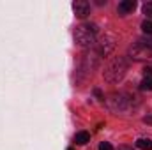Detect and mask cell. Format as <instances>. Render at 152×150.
<instances>
[{
	"label": "cell",
	"instance_id": "obj_1",
	"mask_svg": "<svg viewBox=\"0 0 152 150\" xmlns=\"http://www.w3.org/2000/svg\"><path fill=\"white\" fill-rule=\"evenodd\" d=\"M127 73V60L124 57H115L108 62V66L104 67V79L108 83H118L124 79V76Z\"/></svg>",
	"mask_w": 152,
	"mask_h": 150
},
{
	"label": "cell",
	"instance_id": "obj_2",
	"mask_svg": "<svg viewBox=\"0 0 152 150\" xmlns=\"http://www.w3.org/2000/svg\"><path fill=\"white\" fill-rule=\"evenodd\" d=\"M96 34H97V25L96 23H83L76 27L75 41L81 48H92L96 44Z\"/></svg>",
	"mask_w": 152,
	"mask_h": 150
},
{
	"label": "cell",
	"instance_id": "obj_3",
	"mask_svg": "<svg viewBox=\"0 0 152 150\" xmlns=\"http://www.w3.org/2000/svg\"><path fill=\"white\" fill-rule=\"evenodd\" d=\"M129 57L133 58V60H149L152 58V50L151 48H147V46H143L140 41L136 42V44H133L131 48H129Z\"/></svg>",
	"mask_w": 152,
	"mask_h": 150
},
{
	"label": "cell",
	"instance_id": "obj_4",
	"mask_svg": "<svg viewBox=\"0 0 152 150\" xmlns=\"http://www.w3.org/2000/svg\"><path fill=\"white\" fill-rule=\"evenodd\" d=\"M106 103H108V106H110L112 111H124L127 108V99H126L124 94H113V95H110Z\"/></svg>",
	"mask_w": 152,
	"mask_h": 150
},
{
	"label": "cell",
	"instance_id": "obj_5",
	"mask_svg": "<svg viewBox=\"0 0 152 150\" xmlns=\"http://www.w3.org/2000/svg\"><path fill=\"white\" fill-rule=\"evenodd\" d=\"M115 48V42L112 37H104L101 39L99 42H97V55H101V57H108L112 51H113Z\"/></svg>",
	"mask_w": 152,
	"mask_h": 150
},
{
	"label": "cell",
	"instance_id": "obj_6",
	"mask_svg": "<svg viewBox=\"0 0 152 150\" xmlns=\"http://www.w3.org/2000/svg\"><path fill=\"white\" fill-rule=\"evenodd\" d=\"M73 11L78 18H87L90 14V4L87 0H76L73 4Z\"/></svg>",
	"mask_w": 152,
	"mask_h": 150
},
{
	"label": "cell",
	"instance_id": "obj_7",
	"mask_svg": "<svg viewBox=\"0 0 152 150\" xmlns=\"http://www.w3.org/2000/svg\"><path fill=\"white\" fill-rule=\"evenodd\" d=\"M136 7V2L134 0H122L118 4V12L120 14H127V12H133Z\"/></svg>",
	"mask_w": 152,
	"mask_h": 150
},
{
	"label": "cell",
	"instance_id": "obj_8",
	"mask_svg": "<svg viewBox=\"0 0 152 150\" xmlns=\"http://www.w3.org/2000/svg\"><path fill=\"white\" fill-rule=\"evenodd\" d=\"M75 141L78 143V145H87V143L90 141V134L85 133V131H80V133H76Z\"/></svg>",
	"mask_w": 152,
	"mask_h": 150
},
{
	"label": "cell",
	"instance_id": "obj_9",
	"mask_svg": "<svg viewBox=\"0 0 152 150\" xmlns=\"http://www.w3.org/2000/svg\"><path fill=\"white\" fill-rule=\"evenodd\" d=\"M136 147L140 150H152V140H149V138H140V140H136Z\"/></svg>",
	"mask_w": 152,
	"mask_h": 150
},
{
	"label": "cell",
	"instance_id": "obj_10",
	"mask_svg": "<svg viewBox=\"0 0 152 150\" xmlns=\"http://www.w3.org/2000/svg\"><path fill=\"white\" fill-rule=\"evenodd\" d=\"M142 30L145 36H152V20H145L142 23Z\"/></svg>",
	"mask_w": 152,
	"mask_h": 150
},
{
	"label": "cell",
	"instance_id": "obj_11",
	"mask_svg": "<svg viewBox=\"0 0 152 150\" xmlns=\"http://www.w3.org/2000/svg\"><path fill=\"white\" fill-rule=\"evenodd\" d=\"M140 90H152V78H143V79H142Z\"/></svg>",
	"mask_w": 152,
	"mask_h": 150
},
{
	"label": "cell",
	"instance_id": "obj_12",
	"mask_svg": "<svg viewBox=\"0 0 152 150\" xmlns=\"http://www.w3.org/2000/svg\"><path fill=\"white\" fill-rule=\"evenodd\" d=\"M143 14H145L147 18H151V20H152V2L143 4Z\"/></svg>",
	"mask_w": 152,
	"mask_h": 150
},
{
	"label": "cell",
	"instance_id": "obj_13",
	"mask_svg": "<svg viewBox=\"0 0 152 150\" xmlns=\"http://www.w3.org/2000/svg\"><path fill=\"white\" fill-rule=\"evenodd\" d=\"M99 150H115V149L110 141H101L99 143Z\"/></svg>",
	"mask_w": 152,
	"mask_h": 150
},
{
	"label": "cell",
	"instance_id": "obj_14",
	"mask_svg": "<svg viewBox=\"0 0 152 150\" xmlns=\"http://www.w3.org/2000/svg\"><path fill=\"white\" fill-rule=\"evenodd\" d=\"M140 42H142L143 46H147V48H151V50H152V36H145Z\"/></svg>",
	"mask_w": 152,
	"mask_h": 150
},
{
	"label": "cell",
	"instance_id": "obj_15",
	"mask_svg": "<svg viewBox=\"0 0 152 150\" xmlns=\"http://www.w3.org/2000/svg\"><path fill=\"white\" fill-rule=\"evenodd\" d=\"M143 74H145V78H152V67H151V66L143 69Z\"/></svg>",
	"mask_w": 152,
	"mask_h": 150
},
{
	"label": "cell",
	"instance_id": "obj_16",
	"mask_svg": "<svg viewBox=\"0 0 152 150\" xmlns=\"http://www.w3.org/2000/svg\"><path fill=\"white\" fill-rule=\"evenodd\" d=\"M143 122H145V124H149V125H152V115H147V117L143 118Z\"/></svg>",
	"mask_w": 152,
	"mask_h": 150
},
{
	"label": "cell",
	"instance_id": "obj_17",
	"mask_svg": "<svg viewBox=\"0 0 152 150\" xmlns=\"http://www.w3.org/2000/svg\"><path fill=\"white\" fill-rule=\"evenodd\" d=\"M122 150H127V149H122Z\"/></svg>",
	"mask_w": 152,
	"mask_h": 150
},
{
	"label": "cell",
	"instance_id": "obj_18",
	"mask_svg": "<svg viewBox=\"0 0 152 150\" xmlns=\"http://www.w3.org/2000/svg\"><path fill=\"white\" fill-rule=\"evenodd\" d=\"M69 150H73V149H69Z\"/></svg>",
	"mask_w": 152,
	"mask_h": 150
}]
</instances>
